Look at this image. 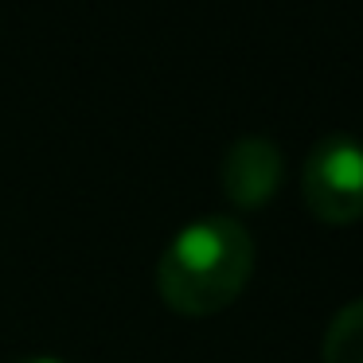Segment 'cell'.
Returning a JSON list of instances; mask_svg holds the SVG:
<instances>
[{
  "label": "cell",
  "mask_w": 363,
  "mask_h": 363,
  "mask_svg": "<svg viewBox=\"0 0 363 363\" xmlns=\"http://www.w3.org/2000/svg\"><path fill=\"white\" fill-rule=\"evenodd\" d=\"M254 274V238L238 219H196L168 242L157 293L180 316H215L235 305Z\"/></svg>",
  "instance_id": "1"
},
{
  "label": "cell",
  "mask_w": 363,
  "mask_h": 363,
  "mask_svg": "<svg viewBox=\"0 0 363 363\" xmlns=\"http://www.w3.org/2000/svg\"><path fill=\"white\" fill-rule=\"evenodd\" d=\"M301 196L308 215L328 227L363 219V145L355 137L332 133L313 145L301 168Z\"/></svg>",
  "instance_id": "2"
},
{
  "label": "cell",
  "mask_w": 363,
  "mask_h": 363,
  "mask_svg": "<svg viewBox=\"0 0 363 363\" xmlns=\"http://www.w3.org/2000/svg\"><path fill=\"white\" fill-rule=\"evenodd\" d=\"M223 196L242 211H258L281 188L285 160L269 137H238L223 157Z\"/></svg>",
  "instance_id": "3"
},
{
  "label": "cell",
  "mask_w": 363,
  "mask_h": 363,
  "mask_svg": "<svg viewBox=\"0 0 363 363\" xmlns=\"http://www.w3.org/2000/svg\"><path fill=\"white\" fill-rule=\"evenodd\" d=\"M324 363H363V301L344 305L324 332Z\"/></svg>",
  "instance_id": "4"
},
{
  "label": "cell",
  "mask_w": 363,
  "mask_h": 363,
  "mask_svg": "<svg viewBox=\"0 0 363 363\" xmlns=\"http://www.w3.org/2000/svg\"><path fill=\"white\" fill-rule=\"evenodd\" d=\"M20 363H59V359H48V355H35V359H20Z\"/></svg>",
  "instance_id": "5"
}]
</instances>
